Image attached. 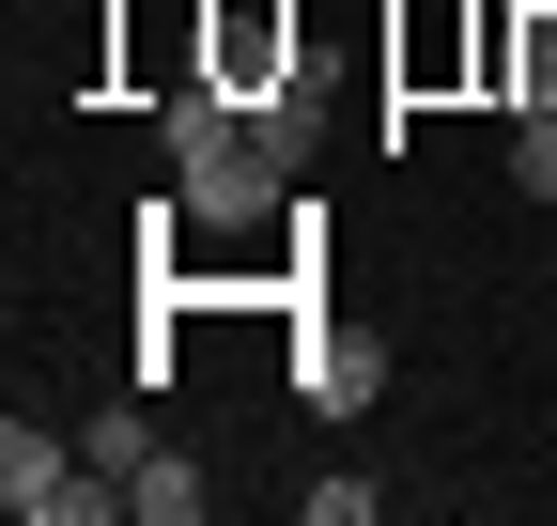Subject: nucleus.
I'll list each match as a JSON object with an SVG mask.
<instances>
[{"label":"nucleus","instance_id":"1","mask_svg":"<svg viewBox=\"0 0 557 526\" xmlns=\"http://www.w3.org/2000/svg\"><path fill=\"white\" fill-rule=\"evenodd\" d=\"M156 124H171V186H186V217H218V233H233V217H278L295 155L263 140V109H248V93H218V78H201V93H171Z\"/></svg>","mask_w":557,"mask_h":526},{"label":"nucleus","instance_id":"2","mask_svg":"<svg viewBox=\"0 0 557 526\" xmlns=\"http://www.w3.org/2000/svg\"><path fill=\"white\" fill-rule=\"evenodd\" d=\"M0 511H16V526H94V511H124V496L94 480V449H62V434H32V418H0Z\"/></svg>","mask_w":557,"mask_h":526},{"label":"nucleus","instance_id":"3","mask_svg":"<svg viewBox=\"0 0 557 526\" xmlns=\"http://www.w3.org/2000/svg\"><path fill=\"white\" fill-rule=\"evenodd\" d=\"M372 387H387V356L357 341V325H310V356H295V403H310V418H372Z\"/></svg>","mask_w":557,"mask_h":526},{"label":"nucleus","instance_id":"4","mask_svg":"<svg viewBox=\"0 0 557 526\" xmlns=\"http://www.w3.org/2000/svg\"><path fill=\"white\" fill-rule=\"evenodd\" d=\"M295 78V16L278 0H218V93H278Z\"/></svg>","mask_w":557,"mask_h":526},{"label":"nucleus","instance_id":"5","mask_svg":"<svg viewBox=\"0 0 557 526\" xmlns=\"http://www.w3.org/2000/svg\"><path fill=\"white\" fill-rule=\"evenodd\" d=\"M124 526H201V465H171V449H156V465L124 480Z\"/></svg>","mask_w":557,"mask_h":526},{"label":"nucleus","instance_id":"6","mask_svg":"<svg viewBox=\"0 0 557 526\" xmlns=\"http://www.w3.org/2000/svg\"><path fill=\"white\" fill-rule=\"evenodd\" d=\"M511 186H527V202H557V109H511Z\"/></svg>","mask_w":557,"mask_h":526},{"label":"nucleus","instance_id":"7","mask_svg":"<svg viewBox=\"0 0 557 526\" xmlns=\"http://www.w3.org/2000/svg\"><path fill=\"white\" fill-rule=\"evenodd\" d=\"M78 449H94V480H109V496H124V480H139V465H156V434H139V418H94V434H78Z\"/></svg>","mask_w":557,"mask_h":526}]
</instances>
